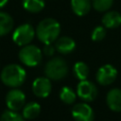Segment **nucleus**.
Listing matches in <instances>:
<instances>
[{
  "label": "nucleus",
  "instance_id": "f257e3e1",
  "mask_svg": "<svg viewBox=\"0 0 121 121\" xmlns=\"http://www.w3.org/2000/svg\"><path fill=\"white\" fill-rule=\"evenodd\" d=\"M36 35L43 43H52L56 42L60 33V25L54 18H45L36 26Z\"/></svg>",
  "mask_w": 121,
  "mask_h": 121
},
{
  "label": "nucleus",
  "instance_id": "f03ea898",
  "mask_svg": "<svg viewBox=\"0 0 121 121\" xmlns=\"http://www.w3.org/2000/svg\"><path fill=\"white\" fill-rule=\"evenodd\" d=\"M26 73L25 69L15 63L9 64L4 67L1 72V80L2 82L9 87H19L26 80Z\"/></svg>",
  "mask_w": 121,
  "mask_h": 121
},
{
  "label": "nucleus",
  "instance_id": "7ed1b4c3",
  "mask_svg": "<svg viewBox=\"0 0 121 121\" xmlns=\"http://www.w3.org/2000/svg\"><path fill=\"white\" fill-rule=\"evenodd\" d=\"M44 74L49 79H62L68 74V65L63 59L55 57L45 64Z\"/></svg>",
  "mask_w": 121,
  "mask_h": 121
},
{
  "label": "nucleus",
  "instance_id": "20e7f679",
  "mask_svg": "<svg viewBox=\"0 0 121 121\" xmlns=\"http://www.w3.org/2000/svg\"><path fill=\"white\" fill-rule=\"evenodd\" d=\"M42 51L41 49L33 44L24 45L19 51V59L26 66L33 67L37 66L42 61Z\"/></svg>",
  "mask_w": 121,
  "mask_h": 121
},
{
  "label": "nucleus",
  "instance_id": "39448f33",
  "mask_svg": "<svg viewBox=\"0 0 121 121\" xmlns=\"http://www.w3.org/2000/svg\"><path fill=\"white\" fill-rule=\"evenodd\" d=\"M35 34L36 31L30 24H23L14 29L12 33V40L17 45L24 46L32 42Z\"/></svg>",
  "mask_w": 121,
  "mask_h": 121
},
{
  "label": "nucleus",
  "instance_id": "423d86ee",
  "mask_svg": "<svg viewBox=\"0 0 121 121\" xmlns=\"http://www.w3.org/2000/svg\"><path fill=\"white\" fill-rule=\"evenodd\" d=\"M77 95L80 99L90 102L95 100L97 96V88L93 82L89 80H80L77 87Z\"/></svg>",
  "mask_w": 121,
  "mask_h": 121
},
{
  "label": "nucleus",
  "instance_id": "0eeeda50",
  "mask_svg": "<svg viewBox=\"0 0 121 121\" xmlns=\"http://www.w3.org/2000/svg\"><path fill=\"white\" fill-rule=\"evenodd\" d=\"M25 103L26 95L22 91L18 89H13L8 92L6 95V104L9 110L17 112L25 106Z\"/></svg>",
  "mask_w": 121,
  "mask_h": 121
},
{
  "label": "nucleus",
  "instance_id": "6e6552de",
  "mask_svg": "<svg viewBox=\"0 0 121 121\" xmlns=\"http://www.w3.org/2000/svg\"><path fill=\"white\" fill-rule=\"evenodd\" d=\"M117 77V70L111 64H105L99 67L96 72V81L101 85L112 84Z\"/></svg>",
  "mask_w": 121,
  "mask_h": 121
},
{
  "label": "nucleus",
  "instance_id": "1a4fd4ad",
  "mask_svg": "<svg viewBox=\"0 0 121 121\" xmlns=\"http://www.w3.org/2000/svg\"><path fill=\"white\" fill-rule=\"evenodd\" d=\"M72 116L75 121H94L95 113L87 103H78L72 109Z\"/></svg>",
  "mask_w": 121,
  "mask_h": 121
},
{
  "label": "nucleus",
  "instance_id": "9d476101",
  "mask_svg": "<svg viewBox=\"0 0 121 121\" xmlns=\"http://www.w3.org/2000/svg\"><path fill=\"white\" fill-rule=\"evenodd\" d=\"M51 82L48 78H37L32 83V92L38 97H46L51 93Z\"/></svg>",
  "mask_w": 121,
  "mask_h": 121
},
{
  "label": "nucleus",
  "instance_id": "9b49d317",
  "mask_svg": "<svg viewBox=\"0 0 121 121\" xmlns=\"http://www.w3.org/2000/svg\"><path fill=\"white\" fill-rule=\"evenodd\" d=\"M55 47L59 53L66 55V54H69L75 50L76 43L72 38H70L68 36H63V37L58 38L56 40Z\"/></svg>",
  "mask_w": 121,
  "mask_h": 121
},
{
  "label": "nucleus",
  "instance_id": "f8f14e48",
  "mask_svg": "<svg viewBox=\"0 0 121 121\" xmlns=\"http://www.w3.org/2000/svg\"><path fill=\"white\" fill-rule=\"evenodd\" d=\"M108 107L113 112H121V89H112L106 96Z\"/></svg>",
  "mask_w": 121,
  "mask_h": 121
},
{
  "label": "nucleus",
  "instance_id": "ddd939ff",
  "mask_svg": "<svg viewBox=\"0 0 121 121\" xmlns=\"http://www.w3.org/2000/svg\"><path fill=\"white\" fill-rule=\"evenodd\" d=\"M101 21L106 28H116L121 26V14L115 10H108L104 13Z\"/></svg>",
  "mask_w": 121,
  "mask_h": 121
},
{
  "label": "nucleus",
  "instance_id": "4468645a",
  "mask_svg": "<svg viewBox=\"0 0 121 121\" xmlns=\"http://www.w3.org/2000/svg\"><path fill=\"white\" fill-rule=\"evenodd\" d=\"M92 7V0H71L72 10L78 16L86 15Z\"/></svg>",
  "mask_w": 121,
  "mask_h": 121
},
{
  "label": "nucleus",
  "instance_id": "2eb2a0df",
  "mask_svg": "<svg viewBox=\"0 0 121 121\" xmlns=\"http://www.w3.org/2000/svg\"><path fill=\"white\" fill-rule=\"evenodd\" d=\"M13 25L12 17L5 11H0V36L9 34L12 30Z\"/></svg>",
  "mask_w": 121,
  "mask_h": 121
},
{
  "label": "nucleus",
  "instance_id": "dca6fc26",
  "mask_svg": "<svg viewBox=\"0 0 121 121\" xmlns=\"http://www.w3.org/2000/svg\"><path fill=\"white\" fill-rule=\"evenodd\" d=\"M41 112V106L39 103L31 101L26 104H25L24 109H23V116L25 119H34L36 118Z\"/></svg>",
  "mask_w": 121,
  "mask_h": 121
},
{
  "label": "nucleus",
  "instance_id": "f3484780",
  "mask_svg": "<svg viewBox=\"0 0 121 121\" xmlns=\"http://www.w3.org/2000/svg\"><path fill=\"white\" fill-rule=\"evenodd\" d=\"M45 6L44 0H23V7L31 13H38L43 9Z\"/></svg>",
  "mask_w": 121,
  "mask_h": 121
},
{
  "label": "nucleus",
  "instance_id": "a211bd4d",
  "mask_svg": "<svg viewBox=\"0 0 121 121\" xmlns=\"http://www.w3.org/2000/svg\"><path fill=\"white\" fill-rule=\"evenodd\" d=\"M73 72H74V75L76 76V78L78 79L84 80L87 78V77L89 75V67L85 62L78 61L74 65Z\"/></svg>",
  "mask_w": 121,
  "mask_h": 121
},
{
  "label": "nucleus",
  "instance_id": "6ab92c4d",
  "mask_svg": "<svg viewBox=\"0 0 121 121\" xmlns=\"http://www.w3.org/2000/svg\"><path fill=\"white\" fill-rule=\"evenodd\" d=\"M76 97H77V95H76L75 92H74L70 87L64 86V87H62V88L60 89V100H61L63 103H65V104H67V105H70V104H72V103L75 102Z\"/></svg>",
  "mask_w": 121,
  "mask_h": 121
},
{
  "label": "nucleus",
  "instance_id": "aec40b11",
  "mask_svg": "<svg viewBox=\"0 0 121 121\" xmlns=\"http://www.w3.org/2000/svg\"><path fill=\"white\" fill-rule=\"evenodd\" d=\"M113 4V0H92L93 8L98 12H106L110 10Z\"/></svg>",
  "mask_w": 121,
  "mask_h": 121
},
{
  "label": "nucleus",
  "instance_id": "412c9836",
  "mask_svg": "<svg viewBox=\"0 0 121 121\" xmlns=\"http://www.w3.org/2000/svg\"><path fill=\"white\" fill-rule=\"evenodd\" d=\"M0 121H25V117L23 116V114H19L16 111L7 110L2 112Z\"/></svg>",
  "mask_w": 121,
  "mask_h": 121
},
{
  "label": "nucleus",
  "instance_id": "4be33fe9",
  "mask_svg": "<svg viewBox=\"0 0 121 121\" xmlns=\"http://www.w3.org/2000/svg\"><path fill=\"white\" fill-rule=\"evenodd\" d=\"M105 36H106V27L104 26H95L91 34V38L94 42H100L105 38Z\"/></svg>",
  "mask_w": 121,
  "mask_h": 121
},
{
  "label": "nucleus",
  "instance_id": "5701e85b",
  "mask_svg": "<svg viewBox=\"0 0 121 121\" xmlns=\"http://www.w3.org/2000/svg\"><path fill=\"white\" fill-rule=\"evenodd\" d=\"M55 50H56V47L54 45H52V43H46L43 46V52L46 56H53L54 53H55Z\"/></svg>",
  "mask_w": 121,
  "mask_h": 121
},
{
  "label": "nucleus",
  "instance_id": "b1692460",
  "mask_svg": "<svg viewBox=\"0 0 121 121\" xmlns=\"http://www.w3.org/2000/svg\"><path fill=\"white\" fill-rule=\"evenodd\" d=\"M8 2H9V0H0V9L4 8Z\"/></svg>",
  "mask_w": 121,
  "mask_h": 121
}]
</instances>
